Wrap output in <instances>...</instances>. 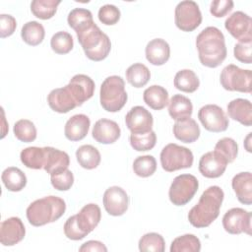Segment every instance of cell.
<instances>
[{
	"instance_id": "obj_46",
	"label": "cell",
	"mask_w": 252,
	"mask_h": 252,
	"mask_svg": "<svg viewBox=\"0 0 252 252\" xmlns=\"http://www.w3.org/2000/svg\"><path fill=\"white\" fill-rule=\"evenodd\" d=\"M64 233L67 238L71 240H81L84 237H86L88 234L83 231L78 222H77V218L76 215L71 216L67 219V220L64 223Z\"/></svg>"
},
{
	"instance_id": "obj_36",
	"label": "cell",
	"mask_w": 252,
	"mask_h": 252,
	"mask_svg": "<svg viewBox=\"0 0 252 252\" xmlns=\"http://www.w3.org/2000/svg\"><path fill=\"white\" fill-rule=\"evenodd\" d=\"M170 252H199L201 250L200 239L194 234H184L173 239Z\"/></svg>"
},
{
	"instance_id": "obj_27",
	"label": "cell",
	"mask_w": 252,
	"mask_h": 252,
	"mask_svg": "<svg viewBox=\"0 0 252 252\" xmlns=\"http://www.w3.org/2000/svg\"><path fill=\"white\" fill-rule=\"evenodd\" d=\"M193 105L191 100L182 94H173L168 101V113L174 120H182L191 117Z\"/></svg>"
},
{
	"instance_id": "obj_7",
	"label": "cell",
	"mask_w": 252,
	"mask_h": 252,
	"mask_svg": "<svg viewBox=\"0 0 252 252\" xmlns=\"http://www.w3.org/2000/svg\"><path fill=\"white\" fill-rule=\"evenodd\" d=\"M221 87L229 92L250 94L252 92V72L241 69L234 64L225 66L220 77Z\"/></svg>"
},
{
	"instance_id": "obj_8",
	"label": "cell",
	"mask_w": 252,
	"mask_h": 252,
	"mask_svg": "<svg viewBox=\"0 0 252 252\" xmlns=\"http://www.w3.org/2000/svg\"><path fill=\"white\" fill-rule=\"evenodd\" d=\"M199 188L198 179L192 174L176 176L168 190L170 202L175 206H184L189 203Z\"/></svg>"
},
{
	"instance_id": "obj_34",
	"label": "cell",
	"mask_w": 252,
	"mask_h": 252,
	"mask_svg": "<svg viewBox=\"0 0 252 252\" xmlns=\"http://www.w3.org/2000/svg\"><path fill=\"white\" fill-rule=\"evenodd\" d=\"M126 80L134 88H142L148 84L151 79L149 68L143 63H134L126 70Z\"/></svg>"
},
{
	"instance_id": "obj_32",
	"label": "cell",
	"mask_w": 252,
	"mask_h": 252,
	"mask_svg": "<svg viewBox=\"0 0 252 252\" xmlns=\"http://www.w3.org/2000/svg\"><path fill=\"white\" fill-rule=\"evenodd\" d=\"M174 87L184 93H194L200 86V81L194 71L183 69L175 74Z\"/></svg>"
},
{
	"instance_id": "obj_28",
	"label": "cell",
	"mask_w": 252,
	"mask_h": 252,
	"mask_svg": "<svg viewBox=\"0 0 252 252\" xmlns=\"http://www.w3.org/2000/svg\"><path fill=\"white\" fill-rule=\"evenodd\" d=\"M143 99L151 108L161 110L168 104V93L163 87L153 85L144 91Z\"/></svg>"
},
{
	"instance_id": "obj_39",
	"label": "cell",
	"mask_w": 252,
	"mask_h": 252,
	"mask_svg": "<svg viewBox=\"0 0 252 252\" xmlns=\"http://www.w3.org/2000/svg\"><path fill=\"white\" fill-rule=\"evenodd\" d=\"M140 251L163 252L165 249V242L163 237L157 232H149L144 234L138 243Z\"/></svg>"
},
{
	"instance_id": "obj_35",
	"label": "cell",
	"mask_w": 252,
	"mask_h": 252,
	"mask_svg": "<svg viewBox=\"0 0 252 252\" xmlns=\"http://www.w3.org/2000/svg\"><path fill=\"white\" fill-rule=\"evenodd\" d=\"M60 0H33L31 3V11L34 17L41 20L51 19L57 11Z\"/></svg>"
},
{
	"instance_id": "obj_11",
	"label": "cell",
	"mask_w": 252,
	"mask_h": 252,
	"mask_svg": "<svg viewBox=\"0 0 252 252\" xmlns=\"http://www.w3.org/2000/svg\"><path fill=\"white\" fill-rule=\"evenodd\" d=\"M251 218L250 212L242 208H232L222 217V226L230 234L246 233L251 235Z\"/></svg>"
},
{
	"instance_id": "obj_5",
	"label": "cell",
	"mask_w": 252,
	"mask_h": 252,
	"mask_svg": "<svg viewBox=\"0 0 252 252\" xmlns=\"http://www.w3.org/2000/svg\"><path fill=\"white\" fill-rule=\"evenodd\" d=\"M127 98L125 82L120 76H109L102 82L99 91V101L104 110L108 112L121 110Z\"/></svg>"
},
{
	"instance_id": "obj_16",
	"label": "cell",
	"mask_w": 252,
	"mask_h": 252,
	"mask_svg": "<svg viewBox=\"0 0 252 252\" xmlns=\"http://www.w3.org/2000/svg\"><path fill=\"white\" fill-rule=\"evenodd\" d=\"M76 100L78 106L90 99L94 93V82L85 74H77L72 77L68 85H66Z\"/></svg>"
},
{
	"instance_id": "obj_48",
	"label": "cell",
	"mask_w": 252,
	"mask_h": 252,
	"mask_svg": "<svg viewBox=\"0 0 252 252\" xmlns=\"http://www.w3.org/2000/svg\"><path fill=\"white\" fill-rule=\"evenodd\" d=\"M233 5L232 0H214L210 6V12L216 18H222L232 10Z\"/></svg>"
},
{
	"instance_id": "obj_44",
	"label": "cell",
	"mask_w": 252,
	"mask_h": 252,
	"mask_svg": "<svg viewBox=\"0 0 252 252\" xmlns=\"http://www.w3.org/2000/svg\"><path fill=\"white\" fill-rule=\"evenodd\" d=\"M50 182L56 190L67 191L72 187L74 183V175L71 170L66 168L60 172L51 174Z\"/></svg>"
},
{
	"instance_id": "obj_17",
	"label": "cell",
	"mask_w": 252,
	"mask_h": 252,
	"mask_svg": "<svg viewBox=\"0 0 252 252\" xmlns=\"http://www.w3.org/2000/svg\"><path fill=\"white\" fill-rule=\"evenodd\" d=\"M26 228L22 220L11 217L1 222L0 241L4 246H13L24 239Z\"/></svg>"
},
{
	"instance_id": "obj_47",
	"label": "cell",
	"mask_w": 252,
	"mask_h": 252,
	"mask_svg": "<svg viewBox=\"0 0 252 252\" xmlns=\"http://www.w3.org/2000/svg\"><path fill=\"white\" fill-rule=\"evenodd\" d=\"M252 40H241L238 41L233 48L234 57L245 64H250L252 61Z\"/></svg>"
},
{
	"instance_id": "obj_26",
	"label": "cell",
	"mask_w": 252,
	"mask_h": 252,
	"mask_svg": "<svg viewBox=\"0 0 252 252\" xmlns=\"http://www.w3.org/2000/svg\"><path fill=\"white\" fill-rule=\"evenodd\" d=\"M46 148V159L43 169L50 175L60 172L68 168L70 164V158L66 152L60 151L52 147Z\"/></svg>"
},
{
	"instance_id": "obj_3",
	"label": "cell",
	"mask_w": 252,
	"mask_h": 252,
	"mask_svg": "<svg viewBox=\"0 0 252 252\" xmlns=\"http://www.w3.org/2000/svg\"><path fill=\"white\" fill-rule=\"evenodd\" d=\"M66 211L65 201L57 196L37 199L27 208V219L33 226H42L59 220Z\"/></svg>"
},
{
	"instance_id": "obj_40",
	"label": "cell",
	"mask_w": 252,
	"mask_h": 252,
	"mask_svg": "<svg viewBox=\"0 0 252 252\" xmlns=\"http://www.w3.org/2000/svg\"><path fill=\"white\" fill-rule=\"evenodd\" d=\"M133 170L137 176L149 177L157 170V161L153 156H140L133 162Z\"/></svg>"
},
{
	"instance_id": "obj_25",
	"label": "cell",
	"mask_w": 252,
	"mask_h": 252,
	"mask_svg": "<svg viewBox=\"0 0 252 252\" xmlns=\"http://www.w3.org/2000/svg\"><path fill=\"white\" fill-rule=\"evenodd\" d=\"M172 130L174 137L183 143H193L198 140L201 134L199 125L191 117L177 120Z\"/></svg>"
},
{
	"instance_id": "obj_33",
	"label": "cell",
	"mask_w": 252,
	"mask_h": 252,
	"mask_svg": "<svg viewBox=\"0 0 252 252\" xmlns=\"http://www.w3.org/2000/svg\"><path fill=\"white\" fill-rule=\"evenodd\" d=\"M45 35V31L43 26L36 22V21H31L26 23L21 31V36L22 39L29 45L36 46L40 44Z\"/></svg>"
},
{
	"instance_id": "obj_19",
	"label": "cell",
	"mask_w": 252,
	"mask_h": 252,
	"mask_svg": "<svg viewBox=\"0 0 252 252\" xmlns=\"http://www.w3.org/2000/svg\"><path fill=\"white\" fill-rule=\"evenodd\" d=\"M49 107L58 113H67L78 106L67 86L52 90L47 95Z\"/></svg>"
},
{
	"instance_id": "obj_20",
	"label": "cell",
	"mask_w": 252,
	"mask_h": 252,
	"mask_svg": "<svg viewBox=\"0 0 252 252\" xmlns=\"http://www.w3.org/2000/svg\"><path fill=\"white\" fill-rule=\"evenodd\" d=\"M91 120L85 114L73 115L65 124L64 134L65 137L72 142L83 140L90 129Z\"/></svg>"
},
{
	"instance_id": "obj_31",
	"label": "cell",
	"mask_w": 252,
	"mask_h": 252,
	"mask_svg": "<svg viewBox=\"0 0 252 252\" xmlns=\"http://www.w3.org/2000/svg\"><path fill=\"white\" fill-rule=\"evenodd\" d=\"M76 158L85 169H94L100 163V153L92 145H83L76 151Z\"/></svg>"
},
{
	"instance_id": "obj_38",
	"label": "cell",
	"mask_w": 252,
	"mask_h": 252,
	"mask_svg": "<svg viewBox=\"0 0 252 252\" xmlns=\"http://www.w3.org/2000/svg\"><path fill=\"white\" fill-rule=\"evenodd\" d=\"M13 132L15 137L24 143H31L36 139V128L29 119H20L14 124Z\"/></svg>"
},
{
	"instance_id": "obj_4",
	"label": "cell",
	"mask_w": 252,
	"mask_h": 252,
	"mask_svg": "<svg viewBox=\"0 0 252 252\" xmlns=\"http://www.w3.org/2000/svg\"><path fill=\"white\" fill-rule=\"evenodd\" d=\"M76 34L85 55L90 60L101 61L108 56L111 50L110 39L94 22L76 32Z\"/></svg>"
},
{
	"instance_id": "obj_24",
	"label": "cell",
	"mask_w": 252,
	"mask_h": 252,
	"mask_svg": "<svg viewBox=\"0 0 252 252\" xmlns=\"http://www.w3.org/2000/svg\"><path fill=\"white\" fill-rule=\"evenodd\" d=\"M228 116L244 126L252 124V105L250 100L245 98L232 99L227 104Z\"/></svg>"
},
{
	"instance_id": "obj_42",
	"label": "cell",
	"mask_w": 252,
	"mask_h": 252,
	"mask_svg": "<svg viewBox=\"0 0 252 252\" xmlns=\"http://www.w3.org/2000/svg\"><path fill=\"white\" fill-rule=\"evenodd\" d=\"M157 143V135L152 130L144 134H134L130 135V145L137 152H146L152 150Z\"/></svg>"
},
{
	"instance_id": "obj_2",
	"label": "cell",
	"mask_w": 252,
	"mask_h": 252,
	"mask_svg": "<svg viewBox=\"0 0 252 252\" xmlns=\"http://www.w3.org/2000/svg\"><path fill=\"white\" fill-rule=\"evenodd\" d=\"M223 198L224 193L220 186L208 187L200 196L199 202L189 211V222L197 228L209 226L219 217Z\"/></svg>"
},
{
	"instance_id": "obj_29",
	"label": "cell",
	"mask_w": 252,
	"mask_h": 252,
	"mask_svg": "<svg viewBox=\"0 0 252 252\" xmlns=\"http://www.w3.org/2000/svg\"><path fill=\"white\" fill-rule=\"evenodd\" d=\"M20 158L22 163L28 168L41 169L46 159V148L28 147L21 152Z\"/></svg>"
},
{
	"instance_id": "obj_10",
	"label": "cell",
	"mask_w": 252,
	"mask_h": 252,
	"mask_svg": "<svg viewBox=\"0 0 252 252\" xmlns=\"http://www.w3.org/2000/svg\"><path fill=\"white\" fill-rule=\"evenodd\" d=\"M198 118L206 130L214 133L225 131L229 124L224 111L217 104L202 106L198 111Z\"/></svg>"
},
{
	"instance_id": "obj_12",
	"label": "cell",
	"mask_w": 252,
	"mask_h": 252,
	"mask_svg": "<svg viewBox=\"0 0 252 252\" xmlns=\"http://www.w3.org/2000/svg\"><path fill=\"white\" fill-rule=\"evenodd\" d=\"M224 28L238 41L252 40V20L242 11H236L228 16Z\"/></svg>"
},
{
	"instance_id": "obj_13",
	"label": "cell",
	"mask_w": 252,
	"mask_h": 252,
	"mask_svg": "<svg viewBox=\"0 0 252 252\" xmlns=\"http://www.w3.org/2000/svg\"><path fill=\"white\" fill-rule=\"evenodd\" d=\"M103 206L110 216H122L128 210V194L119 186H111L107 188L103 194Z\"/></svg>"
},
{
	"instance_id": "obj_49",
	"label": "cell",
	"mask_w": 252,
	"mask_h": 252,
	"mask_svg": "<svg viewBox=\"0 0 252 252\" xmlns=\"http://www.w3.org/2000/svg\"><path fill=\"white\" fill-rule=\"evenodd\" d=\"M17 28L16 19L7 14L0 15V35L2 38L12 35Z\"/></svg>"
},
{
	"instance_id": "obj_15",
	"label": "cell",
	"mask_w": 252,
	"mask_h": 252,
	"mask_svg": "<svg viewBox=\"0 0 252 252\" xmlns=\"http://www.w3.org/2000/svg\"><path fill=\"white\" fill-rule=\"evenodd\" d=\"M227 163V160L218 152H208L200 158L199 171L207 178H218L224 173Z\"/></svg>"
},
{
	"instance_id": "obj_21",
	"label": "cell",
	"mask_w": 252,
	"mask_h": 252,
	"mask_svg": "<svg viewBox=\"0 0 252 252\" xmlns=\"http://www.w3.org/2000/svg\"><path fill=\"white\" fill-rule=\"evenodd\" d=\"M145 53L147 60L151 64L160 66L168 61L170 56V47L164 39L154 38L148 42Z\"/></svg>"
},
{
	"instance_id": "obj_45",
	"label": "cell",
	"mask_w": 252,
	"mask_h": 252,
	"mask_svg": "<svg viewBox=\"0 0 252 252\" xmlns=\"http://www.w3.org/2000/svg\"><path fill=\"white\" fill-rule=\"evenodd\" d=\"M98 20L106 26H112L118 23L120 20V10L111 4L103 5L98 10Z\"/></svg>"
},
{
	"instance_id": "obj_1",
	"label": "cell",
	"mask_w": 252,
	"mask_h": 252,
	"mask_svg": "<svg viewBox=\"0 0 252 252\" xmlns=\"http://www.w3.org/2000/svg\"><path fill=\"white\" fill-rule=\"evenodd\" d=\"M196 47L199 60L206 67L216 68L226 58L224 35L216 27H207L197 35Z\"/></svg>"
},
{
	"instance_id": "obj_14",
	"label": "cell",
	"mask_w": 252,
	"mask_h": 252,
	"mask_svg": "<svg viewBox=\"0 0 252 252\" xmlns=\"http://www.w3.org/2000/svg\"><path fill=\"white\" fill-rule=\"evenodd\" d=\"M127 128L134 134H144L152 131L154 118L152 113L145 107L136 105L125 116Z\"/></svg>"
},
{
	"instance_id": "obj_23",
	"label": "cell",
	"mask_w": 252,
	"mask_h": 252,
	"mask_svg": "<svg viewBox=\"0 0 252 252\" xmlns=\"http://www.w3.org/2000/svg\"><path fill=\"white\" fill-rule=\"evenodd\" d=\"M232 189L241 204H252V175L251 172H239L231 180Z\"/></svg>"
},
{
	"instance_id": "obj_41",
	"label": "cell",
	"mask_w": 252,
	"mask_h": 252,
	"mask_svg": "<svg viewBox=\"0 0 252 252\" xmlns=\"http://www.w3.org/2000/svg\"><path fill=\"white\" fill-rule=\"evenodd\" d=\"M51 49L57 54H67L74 46V40L72 35L64 31L57 32L50 39Z\"/></svg>"
},
{
	"instance_id": "obj_6",
	"label": "cell",
	"mask_w": 252,
	"mask_h": 252,
	"mask_svg": "<svg viewBox=\"0 0 252 252\" xmlns=\"http://www.w3.org/2000/svg\"><path fill=\"white\" fill-rule=\"evenodd\" d=\"M161 167L167 172L189 168L194 161L193 153L186 147L174 143L167 144L160 152Z\"/></svg>"
},
{
	"instance_id": "obj_30",
	"label": "cell",
	"mask_w": 252,
	"mask_h": 252,
	"mask_svg": "<svg viewBox=\"0 0 252 252\" xmlns=\"http://www.w3.org/2000/svg\"><path fill=\"white\" fill-rule=\"evenodd\" d=\"M4 186L11 192H19L27 185L26 174L18 167L10 166L4 169L1 175Z\"/></svg>"
},
{
	"instance_id": "obj_37",
	"label": "cell",
	"mask_w": 252,
	"mask_h": 252,
	"mask_svg": "<svg viewBox=\"0 0 252 252\" xmlns=\"http://www.w3.org/2000/svg\"><path fill=\"white\" fill-rule=\"evenodd\" d=\"M67 22L70 28L78 32L94 23L93 14L88 9L75 8L68 14Z\"/></svg>"
},
{
	"instance_id": "obj_22",
	"label": "cell",
	"mask_w": 252,
	"mask_h": 252,
	"mask_svg": "<svg viewBox=\"0 0 252 252\" xmlns=\"http://www.w3.org/2000/svg\"><path fill=\"white\" fill-rule=\"evenodd\" d=\"M80 228L87 234L92 232L99 223L101 219L100 208L94 203L85 205L76 215Z\"/></svg>"
},
{
	"instance_id": "obj_18",
	"label": "cell",
	"mask_w": 252,
	"mask_h": 252,
	"mask_svg": "<svg viewBox=\"0 0 252 252\" xmlns=\"http://www.w3.org/2000/svg\"><path fill=\"white\" fill-rule=\"evenodd\" d=\"M121 135L119 125L110 119L101 118L97 120L93 128V138L100 144L108 145L116 142Z\"/></svg>"
},
{
	"instance_id": "obj_9",
	"label": "cell",
	"mask_w": 252,
	"mask_h": 252,
	"mask_svg": "<svg viewBox=\"0 0 252 252\" xmlns=\"http://www.w3.org/2000/svg\"><path fill=\"white\" fill-rule=\"evenodd\" d=\"M174 21L176 27L183 32H193L202 23V13L195 1H181L175 7Z\"/></svg>"
},
{
	"instance_id": "obj_50",
	"label": "cell",
	"mask_w": 252,
	"mask_h": 252,
	"mask_svg": "<svg viewBox=\"0 0 252 252\" xmlns=\"http://www.w3.org/2000/svg\"><path fill=\"white\" fill-rule=\"evenodd\" d=\"M79 251L80 252H87V251L106 252L107 248L102 242L98 240H89L82 244V246L79 248Z\"/></svg>"
},
{
	"instance_id": "obj_43",
	"label": "cell",
	"mask_w": 252,
	"mask_h": 252,
	"mask_svg": "<svg viewBox=\"0 0 252 252\" xmlns=\"http://www.w3.org/2000/svg\"><path fill=\"white\" fill-rule=\"evenodd\" d=\"M214 151L220 154L227 160V162L230 163L234 161V159L237 157L238 146L233 139L224 137L217 142Z\"/></svg>"
}]
</instances>
